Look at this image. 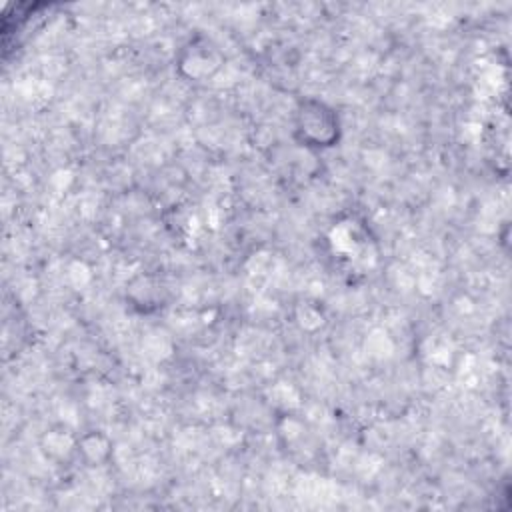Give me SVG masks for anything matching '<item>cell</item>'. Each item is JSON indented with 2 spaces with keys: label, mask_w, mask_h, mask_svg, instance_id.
Returning <instances> with one entry per match:
<instances>
[{
  "label": "cell",
  "mask_w": 512,
  "mask_h": 512,
  "mask_svg": "<svg viewBox=\"0 0 512 512\" xmlns=\"http://www.w3.org/2000/svg\"><path fill=\"white\" fill-rule=\"evenodd\" d=\"M114 444L102 430H86L78 434V460L84 466L98 468L106 466L112 458Z\"/></svg>",
  "instance_id": "obj_4"
},
{
  "label": "cell",
  "mask_w": 512,
  "mask_h": 512,
  "mask_svg": "<svg viewBox=\"0 0 512 512\" xmlns=\"http://www.w3.org/2000/svg\"><path fill=\"white\" fill-rule=\"evenodd\" d=\"M40 450L58 466L70 464L78 458V434L64 424H54L42 432Z\"/></svg>",
  "instance_id": "obj_3"
},
{
  "label": "cell",
  "mask_w": 512,
  "mask_h": 512,
  "mask_svg": "<svg viewBox=\"0 0 512 512\" xmlns=\"http://www.w3.org/2000/svg\"><path fill=\"white\" fill-rule=\"evenodd\" d=\"M294 138L304 148L324 150L340 142V118L338 112L320 98L306 96L298 100L294 108Z\"/></svg>",
  "instance_id": "obj_1"
},
{
  "label": "cell",
  "mask_w": 512,
  "mask_h": 512,
  "mask_svg": "<svg viewBox=\"0 0 512 512\" xmlns=\"http://www.w3.org/2000/svg\"><path fill=\"white\" fill-rule=\"evenodd\" d=\"M176 64L184 78L192 82H204L220 72L224 66V54L208 36L196 34L182 46Z\"/></svg>",
  "instance_id": "obj_2"
}]
</instances>
